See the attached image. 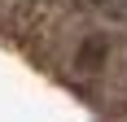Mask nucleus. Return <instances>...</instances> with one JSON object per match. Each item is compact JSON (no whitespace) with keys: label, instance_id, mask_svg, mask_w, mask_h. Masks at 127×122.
Masks as SVG:
<instances>
[]
</instances>
